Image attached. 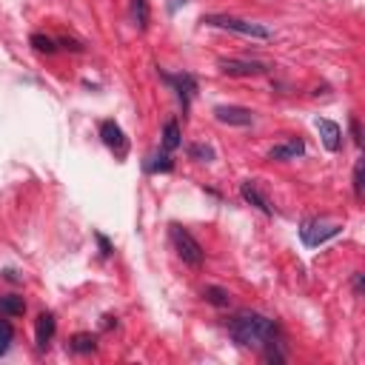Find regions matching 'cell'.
Instances as JSON below:
<instances>
[{"mask_svg":"<svg viewBox=\"0 0 365 365\" xmlns=\"http://www.w3.org/2000/svg\"><path fill=\"white\" fill-rule=\"evenodd\" d=\"M225 331L228 336L242 345V348H262L271 336H277V322L259 311H251V308H240L234 317H228L225 322Z\"/></svg>","mask_w":365,"mask_h":365,"instance_id":"obj_1","label":"cell"},{"mask_svg":"<svg viewBox=\"0 0 365 365\" xmlns=\"http://www.w3.org/2000/svg\"><path fill=\"white\" fill-rule=\"evenodd\" d=\"M202 23H205V26H214V29H225V31L242 34V37L271 40V29H265V26H259V23H251V20H242V17H231V14H202Z\"/></svg>","mask_w":365,"mask_h":365,"instance_id":"obj_2","label":"cell"},{"mask_svg":"<svg viewBox=\"0 0 365 365\" xmlns=\"http://www.w3.org/2000/svg\"><path fill=\"white\" fill-rule=\"evenodd\" d=\"M168 237H171V242H174V248H177V257H180L185 265H191V268H200V265H202L205 251H202V245L194 240V234H191L185 225L171 222V225H168Z\"/></svg>","mask_w":365,"mask_h":365,"instance_id":"obj_3","label":"cell"},{"mask_svg":"<svg viewBox=\"0 0 365 365\" xmlns=\"http://www.w3.org/2000/svg\"><path fill=\"white\" fill-rule=\"evenodd\" d=\"M339 231H342L339 222H322V220H302V225H299V237L308 248H317V245L328 242Z\"/></svg>","mask_w":365,"mask_h":365,"instance_id":"obj_4","label":"cell"},{"mask_svg":"<svg viewBox=\"0 0 365 365\" xmlns=\"http://www.w3.org/2000/svg\"><path fill=\"white\" fill-rule=\"evenodd\" d=\"M160 77L177 91V100L182 103V111H188L191 97H194V91H197V80H194V74H188V71H180V74H165V71H160Z\"/></svg>","mask_w":365,"mask_h":365,"instance_id":"obj_5","label":"cell"},{"mask_svg":"<svg viewBox=\"0 0 365 365\" xmlns=\"http://www.w3.org/2000/svg\"><path fill=\"white\" fill-rule=\"evenodd\" d=\"M220 71L228 74V77H259L268 71L265 63L259 60H237V57H228V60H220Z\"/></svg>","mask_w":365,"mask_h":365,"instance_id":"obj_6","label":"cell"},{"mask_svg":"<svg viewBox=\"0 0 365 365\" xmlns=\"http://www.w3.org/2000/svg\"><path fill=\"white\" fill-rule=\"evenodd\" d=\"M100 140L106 148H111L117 157H125L128 154V137L123 134V128L114 123V120H103L100 123Z\"/></svg>","mask_w":365,"mask_h":365,"instance_id":"obj_7","label":"cell"},{"mask_svg":"<svg viewBox=\"0 0 365 365\" xmlns=\"http://www.w3.org/2000/svg\"><path fill=\"white\" fill-rule=\"evenodd\" d=\"M240 197H242L248 205H254L257 211H262L265 217H274V205H271L268 197L257 188V180H242V182H240Z\"/></svg>","mask_w":365,"mask_h":365,"instance_id":"obj_8","label":"cell"},{"mask_svg":"<svg viewBox=\"0 0 365 365\" xmlns=\"http://www.w3.org/2000/svg\"><path fill=\"white\" fill-rule=\"evenodd\" d=\"M214 117L225 125H251L254 123V111L245 106H217Z\"/></svg>","mask_w":365,"mask_h":365,"instance_id":"obj_9","label":"cell"},{"mask_svg":"<svg viewBox=\"0 0 365 365\" xmlns=\"http://www.w3.org/2000/svg\"><path fill=\"white\" fill-rule=\"evenodd\" d=\"M317 131H319L322 145H325L328 151H339V148H342V128H339L334 120L317 117Z\"/></svg>","mask_w":365,"mask_h":365,"instance_id":"obj_10","label":"cell"},{"mask_svg":"<svg viewBox=\"0 0 365 365\" xmlns=\"http://www.w3.org/2000/svg\"><path fill=\"white\" fill-rule=\"evenodd\" d=\"M54 331H57V319H54V314L43 311V314L37 317V322H34V342H37V348H48Z\"/></svg>","mask_w":365,"mask_h":365,"instance_id":"obj_11","label":"cell"},{"mask_svg":"<svg viewBox=\"0 0 365 365\" xmlns=\"http://www.w3.org/2000/svg\"><path fill=\"white\" fill-rule=\"evenodd\" d=\"M302 154H305V143H302V137H294V140H288L282 145H274L268 151V160H297Z\"/></svg>","mask_w":365,"mask_h":365,"instance_id":"obj_12","label":"cell"},{"mask_svg":"<svg viewBox=\"0 0 365 365\" xmlns=\"http://www.w3.org/2000/svg\"><path fill=\"white\" fill-rule=\"evenodd\" d=\"M174 168V160H171V154L163 148V151H154V154H148V160H145V171L148 174H165V171H171Z\"/></svg>","mask_w":365,"mask_h":365,"instance_id":"obj_13","label":"cell"},{"mask_svg":"<svg viewBox=\"0 0 365 365\" xmlns=\"http://www.w3.org/2000/svg\"><path fill=\"white\" fill-rule=\"evenodd\" d=\"M68 348H71L74 354H91V351L97 348V336H94V334H88V331H80V334H74V336H71Z\"/></svg>","mask_w":365,"mask_h":365,"instance_id":"obj_14","label":"cell"},{"mask_svg":"<svg viewBox=\"0 0 365 365\" xmlns=\"http://www.w3.org/2000/svg\"><path fill=\"white\" fill-rule=\"evenodd\" d=\"M0 314H6V317H23V314H26V302H23V297H17V294H6V297H0Z\"/></svg>","mask_w":365,"mask_h":365,"instance_id":"obj_15","label":"cell"},{"mask_svg":"<svg viewBox=\"0 0 365 365\" xmlns=\"http://www.w3.org/2000/svg\"><path fill=\"white\" fill-rule=\"evenodd\" d=\"M180 123L177 120H165V125H163V148L165 151H174V148H180Z\"/></svg>","mask_w":365,"mask_h":365,"instance_id":"obj_16","label":"cell"},{"mask_svg":"<svg viewBox=\"0 0 365 365\" xmlns=\"http://www.w3.org/2000/svg\"><path fill=\"white\" fill-rule=\"evenodd\" d=\"M202 297H205V302H211V305H217V308H228V302H231L228 291L220 288V285H205V288H202Z\"/></svg>","mask_w":365,"mask_h":365,"instance_id":"obj_17","label":"cell"},{"mask_svg":"<svg viewBox=\"0 0 365 365\" xmlns=\"http://www.w3.org/2000/svg\"><path fill=\"white\" fill-rule=\"evenodd\" d=\"M131 17L140 31L148 29V0H131Z\"/></svg>","mask_w":365,"mask_h":365,"instance_id":"obj_18","label":"cell"},{"mask_svg":"<svg viewBox=\"0 0 365 365\" xmlns=\"http://www.w3.org/2000/svg\"><path fill=\"white\" fill-rule=\"evenodd\" d=\"M29 43H31L37 51H43V54H54V51H57V40H51L48 34H40V31H34V34L29 37Z\"/></svg>","mask_w":365,"mask_h":365,"instance_id":"obj_19","label":"cell"},{"mask_svg":"<svg viewBox=\"0 0 365 365\" xmlns=\"http://www.w3.org/2000/svg\"><path fill=\"white\" fill-rule=\"evenodd\" d=\"M188 157L191 160H200V163H211L214 160V148L211 145H202V143H191L188 145Z\"/></svg>","mask_w":365,"mask_h":365,"instance_id":"obj_20","label":"cell"},{"mask_svg":"<svg viewBox=\"0 0 365 365\" xmlns=\"http://www.w3.org/2000/svg\"><path fill=\"white\" fill-rule=\"evenodd\" d=\"M11 339H14V328L9 319H0V356L11 348Z\"/></svg>","mask_w":365,"mask_h":365,"instance_id":"obj_21","label":"cell"},{"mask_svg":"<svg viewBox=\"0 0 365 365\" xmlns=\"http://www.w3.org/2000/svg\"><path fill=\"white\" fill-rule=\"evenodd\" d=\"M362 171H365V163L356 160V165H354V197L356 200H362Z\"/></svg>","mask_w":365,"mask_h":365,"instance_id":"obj_22","label":"cell"},{"mask_svg":"<svg viewBox=\"0 0 365 365\" xmlns=\"http://www.w3.org/2000/svg\"><path fill=\"white\" fill-rule=\"evenodd\" d=\"M94 237H97V245H100V254H103V257H111V242H108V237H106V234H100V231H97Z\"/></svg>","mask_w":365,"mask_h":365,"instance_id":"obj_23","label":"cell"},{"mask_svg":"<svg viewBox=\"0 0 365 365\" xmlns=\"http://www.w3.org/2000/svg\"><path fill=\"white\" fill-rule=\"evenodd\" d=\"M351 134H354V143L362 145V131H359V120L356 117H351Z\"/></svg>","mask_w":365,"mask_h":365,"instance_id":"obj_24","label":"cell"},{"mask_svg":"<svg viewBox=\"0 0 365 365\" xmlns=\"http://www.w3.org/2000/svg\"><path fill=\"white\" fill-rule=\"evenodd\" d=\"M57 43H60V46H63V48H71V51H83V46H80V43H77V40H68V37H60V40H57Z\"/></svg>","mask_w":365,"mask_h":365,"instance_id":"obj_25","label":"cell"},{"mask_svg":"<svg viewBox=\"0 0 365 365\" xmlns=\"http://www.w3.org/2000/svg\"><path fill=\"white\" fill-rule=\"evenodd\" d=\"M354 291H356V294H362V274H359V271L354 274Z\"/></svg>","mask_w":365,"mask_h":365,"instance_id":"obj_26","label":"cell"}]
</instances>
